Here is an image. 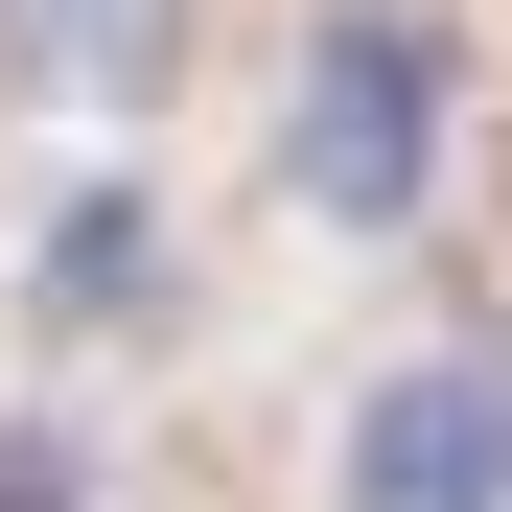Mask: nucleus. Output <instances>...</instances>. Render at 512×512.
I'll use <instances>...</instances> for the list:
<instances>
[{"label":"nucleus","mask_w":512,"mask_h":512,"mask_svg":"<svg viewBox=\"0 0 512 512\" xmlns=\"http://www.w3.org/2000/svg\"><path fill=\"white\" fill-rule=\"evenodd\" d=\"M443 24L419 0H326V24L280 47V187L326 210V233H419L443 210Z\"/></svg>","instance_id":"1"},{"label":"nucleus","mask_w":512,"mask_h":512,"mask_svg":"<svg viewBox=\"0 0 512 512\" xmlns=\"http://www.w3.org/2000/svg\"><path fill=\"white\" fill-rule=\"evenodd\" d=\"M350 512H512V373L489 350H396L350 396Z\"/></svg>","instance_id":"2"},{"label":"nucleus","mask_w":512,"mask_h":512,"mask_svg":"<svg viewBox=\"0 0 512 512\" xmlns=\"http://www.w3.org/2000/svg\"><path fill=\"white\" fill-rule=\"evenodd\" d=\"M187 24H210V0H0V94H47V117H163Z\"/></svg>","instance_id":"3"},{"label":"nucleus","mask_w":512,"mask_h":512,"mask_svg":"<svg viewBox=\"0 0 512 512\" xmlns=\"http://www.w3.org/2000/svg\"><path fill=\"white\" fill-rule=\"evenodd\" d=\"M187 280H163V210H70L47 233V326H163Z\"/></svg>","instance_id":"4"},{"label":"nucleus","mask_w":512,"mask_h":512,"mask_svg":"<svg viewBox=\"0 0 512 512\" xmlns=\"http://www.w3.org/2000/svg\"><path fill=\"white\" fill-rule=\"evenodd\" d=\"M70 489H94V466H70L47 419H0V512H70Z\"/></svg>","instance_id":"5"}]
</instances>
